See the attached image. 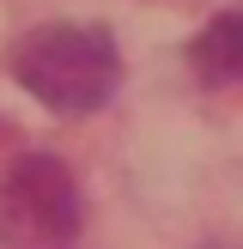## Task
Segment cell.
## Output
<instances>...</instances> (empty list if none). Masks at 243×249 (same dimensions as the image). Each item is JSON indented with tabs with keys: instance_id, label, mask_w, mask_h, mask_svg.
I'll list each match as a JSON object with an SVG mask.
<instances>
[{
	"instance_id": "3957f363",
	"label": "cell",
	"mask_w": 243,
	"mask_h": 249,
	"mask_svg": "<svg viewBox=\"0 0 243 249\" xmlns=\"http://www.w3.org/2000/svg\"><path fill=\"white\" fill-rule=\"evenodd\" d=\"M189 67L201 85H237L243 79V12H219L194 31Z\"/></svg>"
},
{
	"instance_id": "6da1fadb",
	"label": "cell",
	"mask_w": 243,
	"mask_h": 249,
	"mask_svg": "<svg viewBox=\"0 0 243 249\" xmlns=\"http://www.w3.org/2000/svg\"><path fill=\"white\" fill-rule=\"evenodd\" d=\"M12 79L49 116H91L122 91V49L97 24H36L12 49Z\"/></svg>"
},
{
	"instance_id": "7a4b0ae2",
	"label": "cell",
	"mask_w": 243,
	"mask_h": 249,
	"mask_svg": "<svg viewBox=\"0 0 243 249\" xmlns=\"http://www.w3.org/2000/svg\"><path fill=\"white\" fill-rule=\"evenodd\" d=\"M85 231V201L55 152H18L0 164V243L73 249Z\"/></svg>"
}]
</instances>
